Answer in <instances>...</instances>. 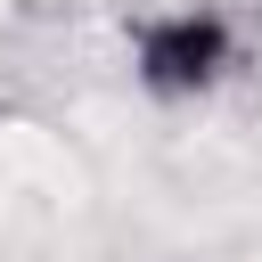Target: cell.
Masks as SVG:
<instances>
[{"instance_id":"obj_1","label":"cell","mask_w":262,"mask_h":262,"mask_svg":"<svg viewBox=\"0 0 262 262\" xmlns=\"http://www.w3.org/2000/svg\"><path fill=\"white\" fill-rule=\"evenodd\" d=\"M131 74L147 98H213L237 74V25L221 8H156L131 25Z\"/></svg>"}]
</instances>
